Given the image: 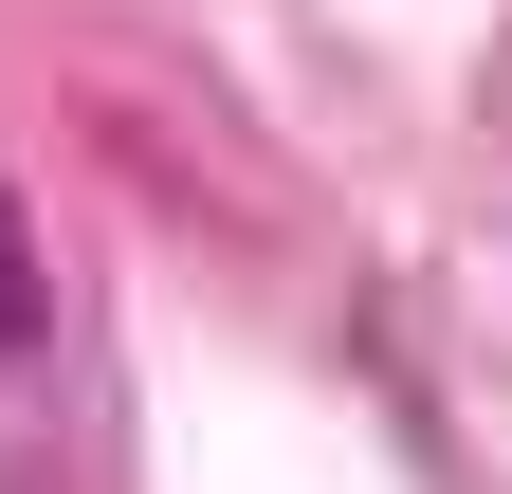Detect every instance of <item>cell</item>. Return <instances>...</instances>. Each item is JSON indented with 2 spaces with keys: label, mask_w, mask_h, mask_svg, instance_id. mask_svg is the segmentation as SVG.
<instances>
[{
  "label": "cell",
  "mask_w": 512,
  "mask_h": 494,
  "mask_svg": "<svg viewBox=\"0 0 512 494\" xmlns=\"http://www.w3.org/2000/svg\"><path fill=\"white\" fill-rule=\"evenodd\" d=\"M37 348V238H19V202H0V366Z\"/></svg>",
  "instance_id": "cell-1"
}]
</instances>
